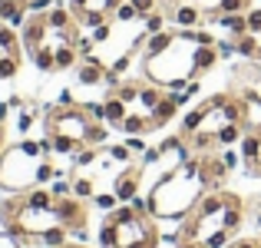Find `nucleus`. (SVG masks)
Listing matches in <instances>:
<instances>
[{
  "label": "nucleus",
  "mask_w": 261,
  "mask_h": 248,
  "mask_svg": "<svg viewBox=\"0 0 261 248\" xmlns=\"http://www.w3.org/2000/svg\"><path fill=\"white\" fill-rule=\"evenodd\" d=\"M235 43V53L245 60H258L261 63V7H251L245 13V30L238 37H228Z\"/></svg>",
  "instance_id": "ddd939ff"
},
{
  "label": "nucleus",
  "mask_w": 261,
  "mask_h": 248,
  "mask_svg": "<svg viewBox=\"0 0 261 248\" xmlns=\"http://www.w3.org/2000/svg\"><path fill=\"white\" fill-rule=\"evenodd\" d=\"M258 229H261V212H258Z\"/></svg>",
  "instance_id": "4be33fe9"
},
{
  "label": "nucleus",
  "mask_w": 261,
  "mask_h": 248,
  "mask_svg": "<svg viewBox=\"0 0 261 248\" xmlns=\"http://www.w3.org/2000/svg\"><path fill=\"white\" fill-rule=\"evenodd\" d=\"M192 156V149L185 146L182 136H169V139H162L159 146L146 149V156L139 159V179H142V189H152V185H159L166 176H172V172L182 165L185 159Z\"/></svg>",
  "instance_id": "9b49d317"
},
{
  "label": "nucleus",
  "mask_w": 261,
  "mask_h": 248,
  "mask_svg": "<svg viewBox=\"0 0 261 248\" xmlns=\"http://www.w3.org/2000/svg\"><path fill=\"white\" fill-rule=\"evenodd\" d=\"M80 27L83 23L73 17L70 7H50L40 13H27L20 43L40 73H63L93 50V40H83Z\"/></svg>",
  "instance_id": "39448f33"
},
{
  "label": "nucleus",
  "mask_w": 261,
  "mask_h": 248,
  "mask_svg": "<svg viewBox=\"0 0 261 248\" xmlns=\"http://www.w3.org/2000/svg\"><path fill=\"white\" fill-rule=\"evenodd\" d=\"M57 179V162L46 142H13L0 153V189L4 192H27L37 185H50Z\"/></svg>",
  "instance_id": "9d476101"
},
{
  "label": "nucleus",
  "mask_w": 261,
  "mask_h": 248,
  "mask_svg": "<svg viewBox=\"0 0 261 248\" xmlns=\"http://www.w3.org/2000/svg\"><path fill=\"white\" fill-rule=\"evenodd\" d=\"M0 225L10 229L27 245H63L70 235H80L89 229V205L73 192H57L37 185L27 192H13L0 202Z\"/></svg>",
  "instance_id": "f257e3e1"
},
{
  "label": "nucleus",
  "mask_w": 261,
  "mask_h": 248,
  "mask_svg": "<svg viewBox=\"0 0 261 248\" xmlns=\"http://www.w3.org/2000/svg\"><path fill=\"white\" fill-rule=\"evenodd\" d=\"M53 248H89V245H83V242H63V245H53Z\"/></svg>",
  "instance_id": "aec40b11"
},
{
  "label": "nucleus",
  "mask_w": 261,
  "mask_h": 248,
  "mask_svg": "<svg viewBox=\"0 0 261 248\" xmlns=\"http://www.w3.org/2000/svg\"><path fill=\"white\" fill-rule=\"evenodd\" d=\"M225 248H261V235H251V238H235L231 245Z\"/></svg>",
  "instance_id": "a211bd4d"
},
{
  "label": "nucleus",
  "mask_w": 261,
  "mask_h": 248,
  "mask_svg": "<svg viewBox=\"0 0 261 248\" xmlns=\"http://www.w3.org/2000/svg\"><path fill=\"white\" fill-rule=\"evenodd\" d=\"M109 122L102 119V103L89 106V103H73L70 93L60 96V103L43 109V142L50 153L60 156H76L89 146H102L106 142Z\"/></svg>",
  "instance_id": "6e6552de"
},
{
  "label": "nucleus",
  "mask_w": 261,
  "mask_h": 248,
  "mask_svg": "<svg viewBox=\"0 0 261 248\" xmlns=\"http://www.w3.org/2000/svg\"><path fill=\"white\" fill-rule=\"evenodd\" d=\"M238 96H245L248 103H255L261 106V63L258 60H245V63H238L235 70H231V86Z\"/></svg>",
  "instance_id": "4468645a"
},
{
  "label": "nucleus",
  "mask_w": 261,
  "mask_h": 248,
  "mask_svg": "<svg viewBox=\"0 0 261 248\" xmlns=\"http://www.w3.org/2000/svg\"><path fill=\"white\" fill-rule=\"evenodd\" d=\"M185 89H162L152 80H119L102 96V119L126 136H149L175 119Z\"/></svg>",
  "instance_id": "7ed1b4c3"
},
{
  "label": "nucleus",
  "mask_w": 261,
  "mask_h": 248,
  "mask_svg": "<svg viewBox=\"0 0 261 248\" xmlns=\"http://www.w3.org/2000/svg\"><path fill=\"white\" fill-rule=\"evenodd\" d=\"M4 116H7V109L0 106V153L7 149V126H4Z\"/></svg>",
  "instance_id": "6ab92c4d"
},
{
  "label": "nucleus",
  "mask_w": 261,
  "mask_h": 248,
  "mask_svg": "<svg viewBox=\"0 0 261 248\" xmlns=\"http://www.w3.org/2000/svg\"><path fill=\"white\" fill-rule=\"evenodd\" d=\"M222 50L208 30H159L142 43V77L162 89H185L198 83L218 63Z\"/></svg>",
  "instance_id": "f03ea898"
},
{
  "label": "nucleus",
  "mask_w": 261,
  "mask_h": 248,
  "mask_svg": "<svg viewBox=\"0 0 261 248\" xmlns=\"http://www.w3.org/2000/svg\"><path fill=\"white\" fill-rule=\"evenodd\" d=\"M129 4L136 7V13H139V17H149V13L159 10V0H129Z\"/></svg>",
  "instance_id": "dca6fc26"
},
{
  "label": "nucleus",
  "mask_w": 261,
  "mask_h": 248,
  "mask_svg": "<svg viewBox=\"0 0 261 248\" xmlns=\"http://www.w3.org/2000/svg\"><path fill=\"white\" fill-rule=\"evenodd\" d=\"M66 7L83 27H102L109 23V17H116L122 0H66Z\"/></svg>",
  "instance_id": "f8f14e48"
},
{
  "label": "nucleus",
  "mask_w": 261,
  "mask_h": 248,
  "mask_svg": "<svg viewBox=\"0 0 261 248\" xmlns=\"http://www.w3.org/2000/svg\"><path fill=\"white\" fill-rule=\"evenodd\" d=\"M27 242L23 238H17L10 229H0V248H23Z\"/></svg>",
  "instance_id": "f3484780"
},
{
  "label": "nucleus",
  "mask_w": 261,
  "mask_h": 248,
  "mask_svg": "<svg viewBox=\"0 0 261 248\" xmlns=\"http://www.w3.org/2000/svg\"><path fill=\"white\" fill-rule=\"evenodd\" d=\"M245 199L228 189H212L185 218H178L175 248H225L245 225Z\"/></svg>",
  "instance_id": "0eeeda50"
},
{
  "label": "nucleus",
  "mask_w": 261,
  "mask_h": 248,
  "mask_svg": "<svg viewBox=\"0 0 261 248\" xmlns=\"http://www.w3.org/2000/svg\"><path fill=\"white\" fill-rule=\"evenodd\" d=\"M242 162H245V172L248 176L261 179V122H251L248 133L242 136Z\"/></svg>",
  "instance_id": "2eb2a0df"
},
{
  "label": "nucleus",
  "mask_w": 261,
  "mask_h": 248,
  "mask_svg": "<svg viewBox=\"0 0 261 248\" xmlns=\"http://www.w3.org/2000/svg\"><path fill=\"white\" fill-rule=\"evenodd\" d=\"M251 126V103L235 89H222L192 106L178 122V136L192 153H222L242 142Z\"/></svg>",
  "instance_id": "423d86ee"
},
{
  "label": "nucleus",
  "mask_w": 261,
  "mask_h": 248,
  "mask_svg": "<svg viewBox=\"0 0 261 248\" xmlns=\"http://www.w3.org/2000/svg\"><path fill=\"white\" fill-rule=\"evenodd\" d=\"M17 4H27V7H30V0H17Z\"/></svg>",
  "instance_id": "412c9836"
},
{
  "label": "nucleus",
  "mask_w": 261,
  "mask_h": 248,
  "mask_svg": "<svg viewBox=\"0 0 261 248\" xmlns=\"http://www.w3.org/2000/svg\"><path fill=\"white\" fill-rule=\"evenodd\" d=\"M159 242H162L159 218L149 212L146 199L139 195L133 202H122L113 212H106L99 225L102 248H159Z\"/></svg>",
  "instance_id": "1a4fd4ad"
},
{
  "label": "nucleus",
  "mask_w": 261,
  "mask_h": 248,
  "mask_svg": "<svg viewBox=\"0 0 261 248\" xmlns=\"http://www.w3.org/2000/svg\"><path fill=\"white\" fill-rule=\"evenodd\" d=\"M235 165V156L225 153H192L172 176H166L159 185L146 192V205L159 222H178L185 218L212 189H222L228 179V169Z\"/></svg>",
  "instance_id": "20e7f679"
}]
</instances>
